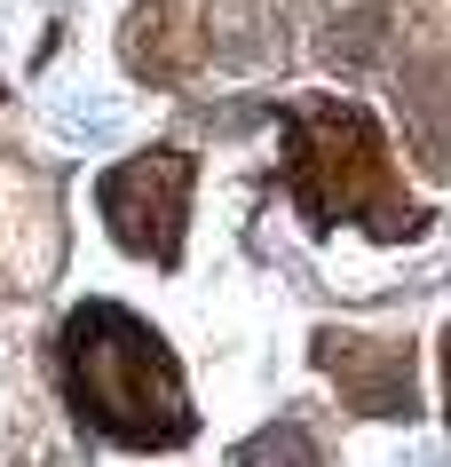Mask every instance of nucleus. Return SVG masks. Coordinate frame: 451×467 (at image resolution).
<instances>
[{
    "label": "nucleus",
    "mask_w": 451,
    "mask_h": 467,
    "mask_svg": "<svg viewBox=\"0 0 451 467\" xmlns=\"http://www.w3.org/2000/svg\"><path fill=\"white\" fill-rule=\"evenodd\" d=\"M64 357H72L79 412L96 420L103 436H119V443H175L182 428H190L175 357L150 341L127 309H111V301L79 309L72 333H64Z\"/></svg>",
    "instance_id": "f257e3e1"
},
{
    "label": "nucleus",
    "mask_w": 451,
    "mask_h": 467,
    "mask_svg": "<svg viewBox=\"0 0 451 467\" xmlns=\"http://www.w3.org/2000/svg\"><path fill=\"white\" fill-rule=\"evenodd\" d=\"M380 135L356 111H333V103H317L309 111V135L293 143V191H301V206L309 214H349L364 191H380Z\"/></svg>",
    "instance_id": "f03ea898"
},
{
    "label": "nucleus",
    "mask_w": 451,
    "mask_h": 467,
    "mask_svg": "<svg viewBox=\"0 0 451 467\" xmlns=\"http://www.w3.org/2000/svg\"><path fill=\"white\" fill-rule=\"evenodd\" d=\"M182 191H190V159H182V150L127 159V167L103 182V214H111V230H119V246L175 262V246H182Z\"/></svg>",
    "instance_id": "7ed1b4c3"
},
{
    "label": "nucleus",
    "mask_w": 451,
    "mask_h": 467,
    "mask_svg": "<svg viewBox=\"0 0 451 467\" xmlns=\"http://www.w3.org/2000/svg\"><path fill=\"white\" fill-rule=\"evenodd\" d=\"M341 380H349V404H364V412H396L404 396H412V357H404L396 341H325L317 348Z\"/></svg>",
    "instance_id": "20e7f679"
},
{
    "label": "nucleus",
    "mask_w": 451,
    "mask_h": 467,
    "mask_svg": "<svg viewBox=\"0 0 451 467\" xmlns=\"http://www.w3.org/2000/svg\"><path fill=\"white\" fill-rule=\"evenodd\" d=\"M293 460H309V443H301L293 428H277V436L246 443V467H293Z\"/></svg>",
    "instance_id": "39448f33"
}]
</instances>
